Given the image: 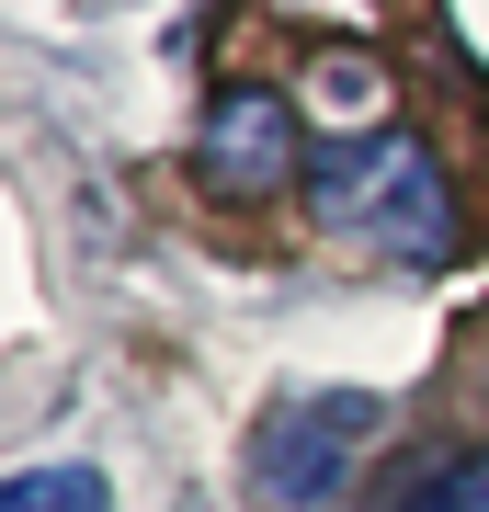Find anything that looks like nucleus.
I'll return each mask as SVG.
<instances>
[{
  "instance_id": "obj_1",
  "label": "nucleus",
  "mask_w": 489,
  "mask_h": 512,
  "mask_svg": "<svg viewBox=\"0 0 489 512\" xmlns=\"http://www.w3.org/2000/svg\"><path fill=\"white\" fill-rule=\"evenodd\" d=\"M308 205L330 239H353V251L376 262H444L455 251V183L444 160L421 137H364V148H330V160L308 171Z\"/></svg>"
},
{
  "instance_id": "obj_2",
  "label": "nucleus",
  "mask_w": 489,
  "mask_h": 512,
  "mask_svg": "<svg viewBox=\"0 0 489 512\" xmlns=\"http://www.w3.org/2000/svg\"><path fill=\"white\" fill-rule=\"evenodd\" d=\"M376 433H387V399H376V387L285 399V410H262V433H251V478H262L273 512H319V501H342V478H353V456Z\"/></svg>"
},
{
  "instance_id": "obj_3",
  "label": "nucleus",
  "mask_w": 489,
  "mask_h": 512,
  "mask_svg": "<svg viewBox=\"0 0 489 512\" xmlns=\"http://www.w3.org/2000/svg\"><path fill=\"white\" fill-rule=\"evenodd\" d=\"M308 114H296L285 92H262V80H228L217 103H205V126H194V183L217 194V205H273V194H296L308 183Z\"/></svg>"
},
{
  "instance_id": "obj_4",
  "label": "nucleus",
  "mask_w": 489,
  "mask_h": 512,
  "mask_svg": "<svg viewBox=\"0 0 489 512\" xmlns=\"http://www.w3.org/2000/svg\"><path fill=\"white\" fill-rule=\"evenodd\" d=\"M296 114H319L342 148L387 137V69L364 46H330V57H308V80H296Z\"/></svg>"
},
{
  "instance_id": "obj_5",
  "label": "nucleus",
  "mask_w": 489,
  "mask_h": 512,
  "mask_svg": "<svg viewBox=\"0 0 489 512\" xmlns=\"http://www.w3.org/2000/svg\"><path fill=\"white\" fill-rule=\"evenodd\" d=\"M0 512H114V490H103V467H23L0 490Z\"/></svg>"
},
{
  "instance_id": "obj_6",
  "label": "nucleus",
  "mask_w": 489,
  "mask_h": 512,
  "mask_svg": "<svg viewBox=\"0 0 489 512\" xmlns=\"http://www.w3.org/2000/svg\"><path fill=\"white\" fill-rule=\"evenodd\" d=\"M387 512H489V456H455V467H433L421 490H399Z\"/></svg>"
}]
</instances>
